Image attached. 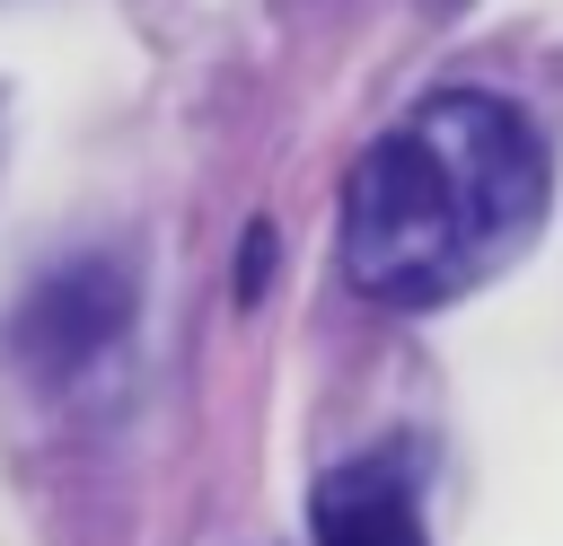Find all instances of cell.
<instances>
[{
    "label": "cell",
    "instance_id": "cell-2",
    "mask_svg": "<svg viewBox=\"0 0 563 546\" xmlns=\"http://www.w3.org/2000/svg\"><path fill=\"white\" fill-rule=\"evenodd\" d=\"M123 335H132V273H123L114 255H70V264H53V273L26 291L18 326H9V343H18V361H26L35 379H88L97 361L123 352Z\"/></svg>",
    "mask_w": 563,
    "mask_h": 546
},
{
    "label": "cell",
    "instance_id": "cell-1",
    "mask_svg": "<svg viewBox=\"0 0 563 546\" xmlns=\"http://www.w3.org/2000/svg\"><path fill=\"white\" fill-rule=\"evenodd\" d=\"M545 220V141L510 97L440 88L343 176V282L378 308H449Z\"/></svg>",
    "mask_w": 563,
    "mask_h": 546
},
{
    "label": "cell",
    "instance_id": "cell-3",
    "mask_svg": "<svg viewBox=\"0 0 563 546\" xmlns=\"http://www.w3.org/2000/svg\"><path fill=\"white\" fill-rule=\"evenodd\" d=\"M308 537L317 546H431L413 449H361L308 484Z\"/></svg>",
    "mask_w": 563,
    "mask_h": 546
}]
</instances>
